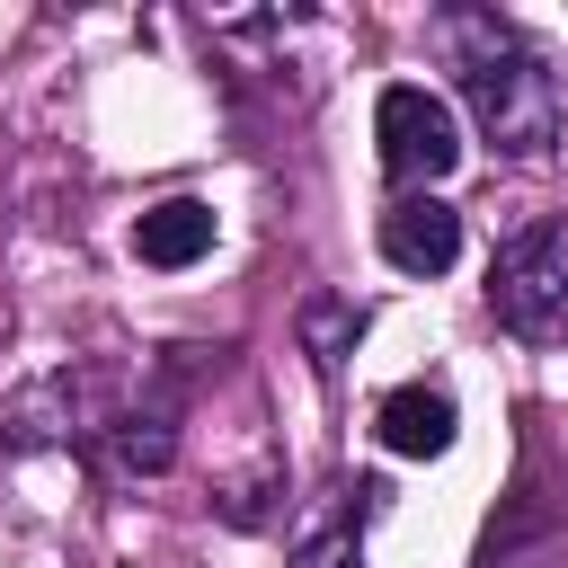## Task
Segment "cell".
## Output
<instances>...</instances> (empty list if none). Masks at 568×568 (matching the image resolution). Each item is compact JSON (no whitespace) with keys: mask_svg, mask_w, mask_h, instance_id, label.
Returning <instances> with one entry per match:
<instances>
[{"mask_svg":"<svg viewBox=\"0 0 568 568\" xmlns=\"http://www.w3.org/2000/svg\"><path fill=\"white\" fill-rule=\"evenodd\" d=\"M133 382H142V364L71 355V364H53V373H36V382H18V390L0 399V444H9V453H36V444H89V453H98L106 426L124 417Z\"/></svg>","mask_w":568,"mask_h":568,"instance_id":"cell-2","label":"cell"},{"mask_svg":"<svg viewBox=\"0 0 568 568\" xmlns=\"http://www.w3.org/2000/svg\"><path fill=\"white\" fill-rule=\"evenodd\" d=\"M133 257L160 266V275H186L195 257H213V204L204 195H169L133 222Z\"/></svg>","mask_w":568,"mask_h":568,"instance_id":"cell-9","label":"cell"},{"mask_svg":"<svg viewBox=\"0 0 568 568\" xmlns=\"http://www.w3.org/2000/svg\"><path fill=\"white\" fill-rule=\"evenodd\" d=\"M373 435H382V453H399V462H435V453H453V435H462V399H453L444 382H399V390H382Z\"/></svg>","mask_w":568,"mask_h":568,"instance_id":"cell-8","label":"cell"},{"mask_svg":"<svg viewBox=\"0 0 568 568\" xmlns=\"http://www.w3.org/2000/svg\"><path fill=\"white\" fill-rule=\"evenodd\" d=\"M293 337H302V355H311L320 373H337V364L355 355V337H364V302H355V293H311V302L293 311Z\"/></svg>","mask_w":568,"mask_h":568,"instance_id":"cell-10","label":"cell"},{"mask_svg":"<svg viewBox=\"0 0 568 568\" xmlns=\"http://www.w3.org/2000/svg\"><path fill=\"white\" fill-rule=\"evenodd\" d=\"M435 44L453 62V89L479 124V142H497L506 160H541L568 124V89L550 71V53L506 18V9H479V0H453L435 9Z\"/></svg>","mask_w":568,"mask_h":568,"instance_id":"cell-1","label":"cell"},{"mask_svg":"<svg viewBox=\"0 0 568 568\" xmlns=\"http://www.w3.org/2000/svg\"><path fill=\"white\" fill-rule=\"evenodd\" d=\"M488 320L524 346L568 337V231L559 222H524L515 240H497L488 257Z\"/></svg>","mask_w":568,"mask_h":568,"instance_id":"cell-3","label":"cell"},{"mask_svg":"<svg viewBox=\"0 0 568 568\" xmlns=\"http://www.w3.org/2000/svg\"><path fill=\"white\" fill-rule=\"evenodd\" d=\"M213 515H222L231 532H266V524L284 515V462H275V453H257L248 470L213 479Z\"/></svg>","mask_w":568,"mask_h":568,"instance_id":"cell-11","label":"cell"},{"mask_svg":"<svg viewBox=\"0 0 568 568\" xmlns=\"http://www.w3.org/2000/svg\"><path fill=\"white\" fill-rule=\"evenodd\" d=\"M373 240H382V257L399 275H444L462 257V213L444 195H390L382 222H373Z\"/></svg>","mask_w":568,"mask_h":568,"instance_id":"cell-7","label":"cell"},{"mask_svg":"<svg viewBox=\"0 0 568 568\" xmlns=\"http://www.w3.org/2000/svg\"><path fill=\"white\" fill-rule=\"evenodd\" d=\"M195 373H204V346H160V355L142 364L124 417H115L106 444H98L115 479H160V470L178 462V426H186V390H195Z\"/></svg>","mask_w":568,"mask_h":568,"instance_id":"cell-4","label":"cell"},{"mask_svg":"<svg viewBox=\"0 0 568 568\" xmlns=\"http://www.w3.org/2000/svg\"><path fill=\"white\" fill-rule=\"evenodd\" d=\"M382 506H390V479H373V470L328 479V497H311V515L293 524L284 568H364V532Z\"/></svg>","mask_w":568,"mask_h":568,"instance_id":"cell-6","label":"cell"},{"mask_svg":"<svg viewBox=\"0 0 568 568\" xmlns=\"http://www.w3.org/2000/svg\"><path fill=\"white\" fill-rule=\"evenodd\" d=\"M373 142H382V178L399 195H435V178L462 169V124L426 80H390L373 98Z\"/></svg>","mask_w":568,"mask_h":568,"instance_id":"cell-5","label":"cell"}]
</instances>
